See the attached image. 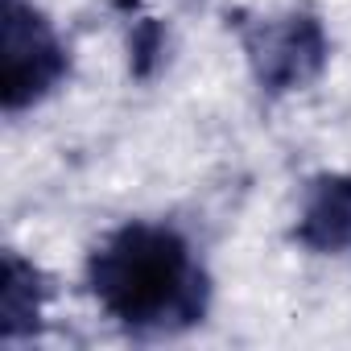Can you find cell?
Segmentation results:
<instances>
[{
  "instance_id": "1",
  "label": "cell",
  "mask_w": 351,
  "mask_h": 351,
  "mask_svg": "<svg viewBox=\"0 0 351 351\" xmlns=\"http://www.w3.org/2000/svg\"><path fill=\"white\" fill-rule=\"evenodd\" d=\"M87 289L99 310L132 335H178L207 318L211 277L191 240L169 228L132 219L104 236L87 256Z\"/></svg>"
},
{
  "instance_id": "2",
  "label": "cell",
  "mask_w": 351,
  "mask_h": 351,
  "mask_svg": "<svg viewBox=\"0 0 351 351\" xmlns=\"http://www.w3.org/2000/svg\"><path fill=\"white\" fill-rule=\"evenodd\" d=\"M71 75L66 42L34 9V0H5L0 29V104L5 112H25L42 104Z\"/></svg>"
},
{
  "instance_id": "3",
  "label": "cell",
  "mask_w": 351,
  "mask_h": 351,
  "mask_svg": "<svg viewBox=\"0 0 351 351\" xmlns=\"http://www.w3.org/2000/svg\"><path fill=\"white\" fill-rule=\"evenodd\" d=\"M240 38H244V58L252 66V79L265 95H293L310 87L330 58L326 29L314 13L261 17V21H248Z\"/></svg>"
},
{
  "instance_id": "4",
  "label": "cell",
  "mask_w": 351,
  "mask_h": 351,
  "mask_svg": "<svg viewBox=\"0 0 351 351\" xmlns=\"http://www.w3.org/2000/svg\"><path fill=\"white\" fill-rule=\"evenodd\" d=\"M293 240L314 256H351V173H318L306 186Z\"/></svg>"
},
{
  "instance_id": "5",
  "label": "cell",
  "mask_w": 351,
  "mask_h": 351,
  "mask_svg": "<svg viewBox=\"0 0 351 351\" xmlns=\"http://www.w3.org/2000/svg\"><path fill=\"white\" fill-rule=\"evenodd\" d=\"M0 339L21 343L42 330L46 310V277L17 252H5V277H0Z\"/></svg>"
},
{
  "instance_id": "6",
  "label": "cell",
  "mask_w": 351,
  "mask_h": 351,
  "mask_svg": "<svg viewBox=\"0 0 351 351\" xmlns=\"http://www.w3.org/2000/svg\"><path fill=\"white\" fill-rule=\"evenodd\" d=\"M161 54H165V34H161V25H157L153 17H141V21L132 25V34H128L132 75H136V79H149V75L157 71Z\"/></svg>"
}]
</instances>
